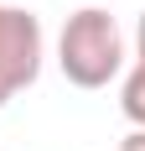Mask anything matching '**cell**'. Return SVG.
<instances>
[{"label": "cell", "mask_w": 145, "mask_h": 151, "mask_svg": "<svg viewBox=\"0 0 145 151\" xmlns=\"http://www.w3.org/2000/svg\"><path fill=\"white\" fill-rule=\"evenodd\" d=\"M57 68L72 89H109L124 68V37L119 21L104 5H83L62 21L57 37Z\"/></svg>", "instance_id": "6da1fadb"}, {"label": "cell", "mask_w": 145, "mask_h": 151, "mask_svg": "<svg viewBox=\"0 0 145 151\" xmlns=\"http://www.w3.org/2000/svg\"><path fill=\"white\" fill-rule=\"evenodd\" d=\"M42 73V21L21 5H0V109Z\"/></svg>", "instance_id": "7a4b0ae2"}, {"label": "cell", "mask_w": 145, "mask_h": 151, "mask_svg": "<svg viewBox=\"0 0 145 151\" xmlns=\"http://www.w3.org/2000/svg\"><path fill=\"white\" fill-rule=\"evenodd\" d=\"M119 109H124V120L135 130H145V63H135L124 83H119Z\"/></svg>", "instance_id": "3957f363"}, {"label": "cell", "mask_w": 145, "mask_h": 151, "mask_svg": "<svg viewBox=\"0 0 145 151\" xmlns=\"http://www.w3.org/2000/svg\"><path fill=\"white\" fill-rule=\"evenodd\" d=\"M119 151H145V130H130V136L119 141Z\"/></svg>", "instance_id": "277c9868"}, {"label": "cell", "mask_w": 145, "mask_h": 151, "mask_svg": "<svg viewBox=\"0 0 145 151\" xmlns=\"http://www.w3.org/2000/svg\"><path fill=\"white\" fill-rule=\"evenodd\" d=\"M135 58L145 63V16H140V21H135Z\"/></svg>", "instance_id": "5b68a950"}]
</instances>
